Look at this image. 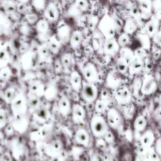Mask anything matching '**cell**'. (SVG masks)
I'll list each match as a JSON object with an SVG mask.
<instances>
[{"label": "cell", "instance_id": "6da1fadb", "mask_svg": "<svg viewBox=\"0 0 161 161\" xmlns=\"http://www.w3.org/2000/svg\"><path fill=\"white\" fill-rule=\"evenodd\" d=\"M97 29L104 38L115 37L117 32L111 14L107 13L99 20Z\"/></svg>", "mask_w": 161, "mask_h": 161}, {"label": "cell", "instance_id": "7a4b0ae2", "mask_svg": "<svg viewBox=\"0 0 161 161\" xmlns=\"http://www.w3.org/2000/svg\"><path fill=\"white\" fill-rule=\"evenodd\" d=\"M91 128L92 132L96 136H104L108 131L106 120L101 116L95 115L91 121Z\"/></svg>", "mask_w": 161, "mask_h": 161}, {"label": "cell", "instance_id": "3957f363", "mask_svg": "<svg viewBox=\"0 0 161 161\" xmlns=\"http://www.w3.org/2000/svg\"><path fill=\"white\" fill-rule=\"evenodd\" d=\"M80 90L82 97L85 101L92 102L96 100L97 96V89L93 83L84 82Z\"/></svg>", "mask_w": 161, "mask_h": 161}, {"label": "cell", "instance_id": "277c9868", "mask_svg": "<svg viewBox=\"0 0 161 161\" xmlns=\"http://www.w3.org/2000/svg\"><path fill=\"white\" fill-rule=\"evenodd\" d=\"M119 48L120 47L114 37L104 38L103 45V49L105 54L113 56L119 52Z\"/></svg>", "mask_w": 161, "mask_h": 161}, {"label": "cell", "instance_id": "5b68a950", "mask_svg": "<svg viewBox=\"0 0 161 161\" xmlns=\"http://www.w3.org/2000/svg\"><path fill=\"white\" fill-rule=\"evenodd\" d=\"M82 74L87 82L94 83L98 77L97 71L95 65L91 62L86 63L82 69Z\"/></svg>", "mask_w": 161, "mask_h": 161}, {"label": "cell", "instance_id": "8992f818", "mask_svg": "<svg viewBox=\"0 0 161 161\" xmlns=\"http://www.w3.org/2000/svg\"><path fill=\"white\" fill-rule=\"evenodd\" d=\"M43 14L45 19L51 22H53L58 19L60 13L56 4L51 2L47 4L45 8L43 10Z\"/></svg>", "mask_w": 161, "mask_h": 161}, {"label": "cell", "instance_id": "52a82bcc", "mask_svg": "<svg viewBox=\"0 0 161 161\" xmlns=\"http://www.w3.org/2000/svg\"><path fill=\"white\" fill-rule=\"evenodd\" d=\"M71 28L67 24H61L57 30L56 36L61 43H67L71 35Z\"/></svg>", "mask_w": 161, "mask_h": 161}, {"label": "cell", "instance_id": "ba28073f", "mask_svg": "<svg viewBox=\"0 0 161 161\" xmlns=\"http://www.w3.org/2000/svg\"><path fill=\"white\" fill-rule=\"evenodd\" d=\"M159 19L155 16H153L149 20L147 21L145 25V29L147 32V35L149 37H153V36L159 30Z\"/></svg>", "mask_w": 161, "mask_h": 161}, {"label": "cell", "instance_id": "9c48e42d", "mask_svg": "<svg viewBox=\"0 0 161 161\" xmlns=\"http://www.w3.org/2000/svg\"><path fill=\"white\" fill-rule=\"evenodd\" d=\"M138 9L140 11L141 18H148L150 17L152 8V3L151 0H138Z\"/></svg>", "mask_w": 161, "mask_h": 161}, {"label": "cell", "instance_id": "30bf717a", "mask_svg": "<svg viewBox=\"0 0 161 161\" xmlns=\"http://www.w3.org/2000/svg\"><path fill=\"white\" fill-rule=\"evenodd\" d=\"M115 99L119 104H126L131 100V94L127 87H122L116 91Z\"/></svg>", "mask_w": 161, "mask_h": 161}, {"label": "cell", "instance_id": "8fae6325", "mask_svg": "<svg viewBox=\"0 0 161 161\" xmlns=\"http://www.w3.org/2000/svg\"><path fill=\"white\" fill-rule=\"evenodd\" d=\"M121 116L114 108L110 109L107 113L108 123L113 128H117L121 123Z\"/></svg>", "mask_w": 161, "mask_h": 161}, {"label": "cell", "instance_id": "7c38bea8", "mask_svg": "<svg viewBox=\"0 0 161 161\" xmlns=\"http://www.w3.org/2000/svg\"><path fill=\"white\" fill-rule=\"evenodd\" d=\"M72 115L74 121L76 123H81L86 116L84 108L79 104H74L72 107Z\"/></svg>", "mask_w": 161, "mask_h": 161}, {"label": "cell", "instance_id": "4fadbf2b", "mask_svg": "<svg viewBox=\"0 0 161 161\" xmlns=\"http://www.w3.org/2000/svg\"><path fill=\"white\" fill-rule=\"evenodd\" d=\"M83 38V35L82 33L79 30H75L71 33L70 38H69V43L70 46L76 49L78 48L80 45L82 43Z\"/></svg>", "mask_w": 161, "mask_h": 161}, {"label": "cell", "instance_id": "5bb4252c", "mask_svg": "<svg viewBox=\"0 0 161 161\" xmlns=\"http://www.w3.org/2000/svg\"><path fill=\"white\" fill-rule=\"evenodd\" d=\"M75 138L77 143L87 146L89 143V135L87 131L82 128L78 130L75 135Z\"/></svg>", "mask_w": 161, "mask_h": 161}, {"label": "cell", "instance_id": "9a60e30c", "mask_svg": "<svg viewBox=\"0 0 161 161\" xmlns=\"http://www.w3.org/2000/svg\"><path fill=\"white\" fill-rule=\"evenodd\" d=\"M70 81L72 88L75 91H79L80 90L82 83L81 76L77 71L74 70L72 72V73L70 74Z\"/></svg>", "mask_w": 161, "mask_h": 161}, {"label": "cell", "instance_id": "2e32d148", "mask_svg": "<svg viewBox=\"0 0 161 161\" xmlns=\"http://www.w3.org/2000/svg\"><path fill=\"white\" fill-rule=\"evenodd\" d=\"M155 88L156 82L154 79L151 76L145 77L142 87L143 92L145 94H150L155 90Z\"/></svg>", "mask_w": 161, "mask_h": 161}, {"label": "cell", "instance_id": "e0dca14e", "mask_svg": "<svg viewBox=\"0 0 161 161\" xmlns=\"http://www.w3.org/2000/svg\"><path fill=\"white\" fill-rule=\"evenodd\" d=\"M119 52L120 54V58L123 59L128 64V65L135 58L134 52L127 47L120 48Z\"/></svg>", "mask_w": 161, "mask_h": 161}, {"label": "cell", "instance_id": "ac0fdd59", "mask_svg": "<svg viewBox=\"0 0 161 161\" xmlns=\"http://www.w3.org/2000/svg\"><path fill=\"white\" fill-rule=\"evenodd\" d=\"M138 28L136 21L131 18L128 19L123 24L122 30L124 33H126L128 35H132L134 33Z\"/></svg>", "mask_w": 161, "mask_h": 161}, {"label": "cell", "instance_id": "d6986e66", "mask_svg": "<svg viewBox=\"0 0 161 161\" xmlns=\"http://www.w3.org/2000/svg\"><path fill=\"white\" fill-rule=\"evenodd\" d=\"M47 44L48 45L50 52L53 53H57L58 52L62 45V43L58 40L56 35L51 36L48 38V40Z\"/></svg>", "mask_w": 161, "mask_h": 161}, {"label": "cell", "instance_id": "ffe728a7", "mask_svg": "<svg viewBox=\"0 0 161 161\" xmlns=\"http://www.w3.org/2000/svg\"><path fill=\"white\" fill-rule=\"evenodd\" d=\"M58 108L60 111L63 115H67L70 111V104L69 99L66 97H61L58 101Z\"/></svg>", "mask_w": 161, "mask_h": 161}, {"label": "cell", "instance_id": "44dd1931", "mask_svg": "<svg viewBox=\"0 0 161 161\" xmlns=\"http://www.w3.org/2000/svg\"><path fill=\"white\" fill-rule=\"evenodd\" d=\"M154 141V136L153 133L148 130L145 131L142 136L140 142L143 147L148 148L151 146Z\"/></svg>", "mask_w": 161, "mask_h": 161}, {"label": "cell", "instance_id": "7402d4cb", "mask_svg": "<svg viewBox=\"0 0 161 161\" xmlns=\"http://www.w3.org/2000/svg\"><path fill=\"white\" fill-rule=\"evenodd\" d=\"M94 31V34L93 35L92 38V47L94 50H98L100 48L103 47L104 40H103V38L104 36L101 34V33L97 30H96Z\"/></svg>", "mask_w": 161, "mask_h": 161}, {"label": "cell", "instance_id": "603a6c76", "mask_svg": "<svg viewBox=\"0 0 161 161\" xmlns=\"http://www.w3.org/2000/svg\"><path fill=\"white\" fill-rule=\"evenodd\" d=\"M143 67L142 60L135 57L133 60L130 62L128 65V69L132 73H138L140 72Z\"/></svg>", "mask_w": 161, "mask_h": 161}, {"label": "cell", "instance_id": "cb8c5ba5", "mask_svg": "<svg viewBox=\"0 0 161 161\" xmlns=\"http://www.w3.org/2000/svg\"><path fill=\"white\" fill-rule=\"evenodd\" d=\"M30 89L32 92L36 96H42L44 94V86L40 81H34L32 82L30 86Z\"/></svg>", "mask_w": 161, "mask_h": 161}, {"label": "cell", "instance_id": "d4e9b609", "mask_svg": "<svg viewBox=\"0 0 161 161\" xmlns=\"http://www.w3.org/2000/svg\"><path fill=\"white\" fill-rule=\"evenodd\" d=\"M116 41L120 48L127 47L131 42L130 36V35L123 32L118 36Z\"/></svg>", "mask_w": 161, "mask_h": 161}, {"label": "cell", "instance_id": "484cf974", "mask_svg": "<svg viewBox=\"0 0 161 161\" xmlns=\"http://www.w3.org/2000/svg\"><path fill=\"white\" fill-rule=\"evenodd\" d=\"M36 28L40 33H46L49 29V24L48 21L45 19H38L36 23Z\"/></svg>", "mask_w": 161, "mask_h": 161}, {"label": "cell", "instance_id": "4316f807", "mask_svg": "<svg viewBox=\"0 0 161 161\" xmlns=\"http://www.w3.org/2000/svg\"><path fill=\"white\" fill-rule=\"evenodd\" d=\"M147 125V121L145 118L142 116H138L135 120L134 127L138 131H142L145 130Z\"/></svg>", "mask_w": 161, "mask_h": 161}, {"label": "cell", "instance_id": "83f0119b", "mask_svg": "<svg viewBox=\"0 0 161 161\" xmlns=\"http://www.w3.org/2000/svg\"><path fill=\"white\" fill-rule=\"evenodd\" d=\"M99 18L96 15H91L87 19V26L89 29L94 31L96 30L99 22Z\"/></svg>", "mask_w": 161, "mask_h": 161}, {"label": "cell", "instance_id": "f1b7e54d", "mask_svg": "<svg viewBox=\"0 0 161 161\" xmlns=\"http://www.w3.org/2000/svg\"><path fill=\"white\" fill-rule=\"evenodd\" d=\"M60 62L62 64V67L65 69H69L71 67L72 64V57L70 53H65L64 54L60 60Z\"/></svg>", "mask_w": 161, "mask_h": 161}, {"label": "cell", "instance_id": "f546056e", "mask_svg": "<svg viewBox=\"0 0 161 161\" xmlns=\"http://www.w3.org/2000/svg\"><path fill=\"white\" fill-rule=\"evenodd\" d=\"M48 111L45 108H39L36 109V116L40 120L45 121L48 118Z\"/></svg>", "mask_w": 161, "mask_h": 161}, {"label": "cell", "instance_id": "4dcf8cb0", "mask_svg": "<svg viewBox=\"0 0 161 161\" xmlns=\"http://www.w3.org/2000/svg\"><path fill=\"white\" fill-rule=\"evenodd\" d=\"M31 4L33 8L38 11H43L47 4L46 0H32Z\"/></svg>", "mask_w": 161, "mask_h": 161}, {"label": "cell", "instance_id": "1f68e13d", "mask_svg": "<svg viewBox=\"0 0 161 161\" xmlns=\"http://www.w3.org/2000/svg\"><path fill=\"white\" fill-rule=\"evenodd\" d=\"M46 148L48 150V153L50 152L52 155H54L55 157V153H57L60 150V145L58 142L55 141L50 143Z\"/></svg>", "mask_w": 161, "mask_h": 161}, {"label": "cell", "instance_id": "d6a6232c", "mask_svg": "<svg viewBox=\"0 0 161 161\" xmlns=\"http://www.w3.org/2000/svg\"><path fill=\"white\" fill-rule=\"evenodd\" d=\"M111 16L113 20L114 24L116 29V31L121 30L123 28V24H124V22L123 21V20L114 13L111 14Z\"/></svg>", "mask_w": 161, "mask_h": 161}, {"label": "cell", "instance_id": "836d02e7", "mask_svg": "<svg viewBox=\"0 0 161 161\" xmlns=\"http://www.w3.org/2000/svg\"><path fill=\"white\" fill-rule=\"evenodd\" d=\"M116 66L118 70L121 73L125 72L128 69V64L120 57L117 60Z\"/></svg>", "mask_w": 161, "mask_h": 161}, {"label": "cell", "instance_id": "e575fe53", "mask_svg": "<svg viewBox=\"0 0 161 161\" xmlns=\"http://www.w3.org/2000/svg\"><path fill=\"white\" fill-rule=\"evenodd\" d=\"M149 36L146 34H141L138 35V40L143 45V48H148L150 47V39Z\"/></svg>", "mask_w": 161, "mask_h": 161}, {"label": "cell", "instance_id": "d590c367", "mask_svg": "<svg viewBox=\"0 0 161 161\" xmlns=\"http://www.w3.org/2000/svg\"><path fill=\"white\" fill-rule=\"evenodd\" d=\"M75 6L81 11H86L89 8L87 0H75Z\"/></svg>", "mask_w": 161, "mask_h": 161}, {"label": "cell", "instance_id": "8d00e7d4", "mask_svg": "<svg viewBox=\"0 0 161 161\" xmlns=\"http://www.w3.org/2000/svg\"><path fill=\"white\" fill-rule=\"evenodd\" d=\"M38 52L40 56H41L42 57H43V58L47 57L50 53V50H49L47 44L44 43V44H42V45H40L38 47Z\"/></svg>", "mask_w": 161, "mask_h": 161}, {"label": "cell", "instance_id": "74e56055", "mask_svg": "<svg viewBox=\"0 0 161 161\" xmlns=\"http://www.w3.org/2000/svg\"><path fill=\"white\" fill-rule=\"evenodd\" d=\"M25 18L28 23L30 25L36 24V23L39 19L38 15L36 13H30L26 14Z\"/></svg>", "mask_w": 161, "mask_h": 161}, {"label": "cell", "instance_id": "f35d334b", "mask_svg": "<svg viewBox=\"0 0 161 161\" xmlns=\"http://www.w3.org/2000/svg\"><path fill=\"white\" fill-rule=\"evenodd\" d=\"M106 108V105L104 104V102L102 100H97L96 103V105H95V108L96 109V111L99 113H102L104 111Z\"/></svg>", "mask_w": 161, "mask_h": 161}, {"label": "cell", "instance_id": "ab89813d", "mask_svg": "<svg viewBox=\"0 0 161 161\" xmlns=\"http://www.w3.org/2000/svg\"><path fill=\"white\" fill-rule=\"evenodd\" d=\"M135 57L142 60L146 55V51L143 48H140L136 50L135 52H134Z\"/></svg>", "mask_w": 161, "mask_h": 161}, {"label": "cell", "instance_id": "60d3db41", "mask_svg": "<svg viewBox=\"0 0 161 161\" xmlns=\"http://www.w3.org/2000/svg\"><path fill=\"white\" fill-rule=\"evenodd\" d=\"M4 9L8 13H14L16 9V5L11 2H8L4 4Z\"/></svg>", "mask_w": 161, "mask_h": 161}, {"label": "cell", "instance_id": "b9f144b4", "mask_svg": "<svg viewBox=\"0 0 161 161\" xmlns=\"http://www.w3.org/2000/svg\"><path fill=\"white\" fill-rule=\"evenodd\" d=\"M39 99L38 98L36 97V96H35V95L31 97V99H30V105L32 108L34 109H38V107L39 106Z\"/></svg>", "mask_w": 161, "mask_h": 161}, {"label": "cell", "instance_id": "7bdbcfd3", "mask_svg": "<svg viewBox=\"0 0 161 161\" xmlns=\"http://www.w3.org/2000/svg\"><path fill=\"white\" fill-rule=\"evenodd\" d=\"M147 159L148 161H160L158 154L155 151L150 152L148 153V157H147Z\"/></svg>", "mask_w": 161, "mask_h": 161}, {"label": "cell", "instance_id": "ee69618b", "mask_svg": "<svg viewBox=\"0 0 161 161\" xmlns=\"http://www.w3.org/2000/svg\"><path fill=\"white\" fill-rule=\"evenodd\" d=\"M16 9L20 13H25L27 12L28 6L25 3H19L16 6Z\"/></svg>", "mask_w": 161, "mask_h": 161}, {"label": "cell", "instance_id": "f6af8a7d", "mask_svg": "<svg viewBox=\"0 0 161 161\" xmlns=\"http://www.w3.org/2000/svg\"><path fill=\"white\" fill-rule=\"evenodd\" d=\"M130 13L132 14V16L136 18V20H138L139 18H142L141 16H140V11L138 8V7L136 6H133L130 9Z\"/></svg>", "mask_w": 161, "mask_h": 161}, {"label": "cell", "instance_id": "bcb514c9", "mask_svg": "<svg viewBox=\"0 0 161 161\" xmlns=\"http://www.w3.org/2000/svg\"><path fill=\"white\" fill-rule=\"evenodd\" d=\"M153 41L158 45H160V30H158L153 36Z\"/></svg>", "mask_w": 161, "mask_h": 161}, {"label": "cell", "instance_id": "7dc6e473", "mask_svg": "<svg viewBox=\"0 0 161 161\" xmlns=\"http://www.w3.org/2000/svg\"><path fill=\"white\" fill-rule=\"evenodd\" d=\"M105 136V139L106 140L107 142H110L112 141V140L113 139V135L111 134V133L109 132V131H106V133L104 134V135Z\"/></svg>", "mask_w": 161, "mask_h": 161}, {"label": "cell", "instance_id": "c3c4849f", "mask_svg": "<svg viewBox=\"0 0 161 161\" xmlns=\"http://www.w3.org/2000/svg\"><path fill=\"white\" fill-rule=\"evenodd\" d=\"M6 57H7V55H6V51L3 49H1L0 50V61L6 60Z\"/></svg>", "mask_w": 161, "mask_h": 161}, {"label": "cell", "instance_id": "681fc988", "mask_svg": "<svg viewBox=\"0 0 161 161\" xmlns=\"http://www.w3.org/2000/svg\"><path fill=\"white\" fill-rule=\"evenodd\" d=\"M4 19L2 16L0 15V31H2V30H3L4 28L5 25L4 24Z\"/></svg>", "mask_w": 161, "mask_h": 161}, {"label": "cell", "instance_id": "f907efd6", "mask_svg": "<svg viewBox=\"0 0 161 161\" xmlns=\"http://www.w3.org/2000/svg\"><path fill=\"white\" fill-rule=\"evenodd\" d=\"M160 140H158L157 141V143H156V152L158 153V154H160Z\"/></svg>", "mask_w": 161, "mask_h": 161}, {"label": "cell", "instance_id": "816d5d0a", "mask_svg": "<svg viewBox=\"0 0 161 161\" xmlns=\"http://www.w3.org/2000/svg\"><path fill=\"white\" fill-rule=\"evenodd\" d=\"M51 161H61L60 160V158H58V157H55L54 158H52V160Z\"/></svg>", "mask_w": 161, "mask_h": 161}, {"label": "cell", "instance_id": "f5cc1de1", "mask_svg": "<svg viewBox=\"0 0 161 161\" xmlns=\"http://www.w3.org/2000/svg\"><path fill=\"white\" fill-rule=\"evenodd\" d=\"M20 3H27L29 0H18Z\"/></svg>", "mask_w": 161, "mask_h": 161}, {"label": "cell", "instance_id": "db71d44e", "mask_svg": "<svg viewBox=\"0 0 161 161\" xmlns=\"http://www.w3.org/2000/svg\"><path fill=\"white\" fill-rule=\"evenodd\" d=\"M138 161H148V160H147V158H145V160H144V159H142H142H140V160H139Z\"/></svg>", "mask_w": 161, "mask_h": 161}]
</instances>
